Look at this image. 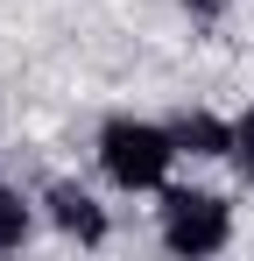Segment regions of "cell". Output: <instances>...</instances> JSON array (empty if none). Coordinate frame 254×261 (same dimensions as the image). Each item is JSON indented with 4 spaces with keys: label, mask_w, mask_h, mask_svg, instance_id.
<instances>
[{
    "label": "cell",
    "mask_w": 254,
    "mask_h": 261,
    "mask_svg": "<svg viewBox=\"0 0 254 261\" xmlns=\"http://www.w3.org/2000/svg\"><path fill=\"white\" fill-rule=\"evenodd\" d=\"M169 155H176V134L148 127V120H106L99 134V163L120 191H156L169 176Z\"/></svg>",
    "instance_id": "1"
},
{
    "label": "cell",
    "mask_w": 254,
    "mask_h": 261,
    "mask_svg": "<svg viewBox=\"0 0 254 261\" xmlns=\"http://www.w3.org/2000/svg\"><path fill=\"white\" fill-rule=\"evenodd\" d=\"M163 240L176 254H219L226 247V205L212 191H169L163 198Z\"/></svg>",
    "instance_id": "2"
},
{
    "label": "cell",
    "mask_w": 254,
    "mask_h": 261,
    "mask_svg": "<svg viewBox=\"0 0 254 261\" xmlns=\"http://www.w3.org/2000/svg\"><path fill=\"white\" fill-rule=\"evenodd\" d=\"M49 219H57V233H71V240H99V233H106V212L85 198L78 184H57V191H49Z\"/></svg>",
    "instance_id": "3"
},
{
    "label": "cell",
    "mask_w": 254,
    "mask_h": 261,
    "mask_svg": "<svg viewBox=\"0 0 254 261\" xmlns=\"http://www.w3.org/2000/svg\"><path fill=\"white\" fill-rule=\"evenodd\" d=\"M176 148H191V155H233V127H219L212 113H191V120H176Z\"/></svg>",
    "instance_id": "4"
},
{
    "label": "cell",
    "mask_w": 254,
    "mask_h": 261,
    "mask_svg": "<svg viewBox=\"0 0 254 261\" xmlns=\"http://www.w3.org/2000/svg\"><path fill=\"white\" fill-rule=\"evenodd\" d=\"M21 240H29V205H21L14 191H0V254L21 247Z\"/></svg>",
    "instance_id": "5"
},
{
    "label": "cell",
    "mask_w": 254,
    "mask_h": 261,
    "mask_svg": "<svg viewBox=\"0 0 254 261\" xmlns=\"http://www.w3.org/2000/svg\"><path fill=\"white\" fill-rule=\"evenodd\" d=\"M233 155H240V170L254 176V106H247V120L233 127Z\"/></svg>",
    "instance_id": "6"
},
{
    "label": "cell",
    "mask_w": 254,
    "mask_h": 261,
    "mask_svg": "<svg viewBox=\"0 0 254 261\" xmlns=\"http://www.w3.org/2000/svg\"><path fill=\"white\" fill-rule=\"evenodd\" d=\"M184 7H191V14H219L226 0H184Z\"/></svg>",
    "instance_id": "7"
}]
</instances>
